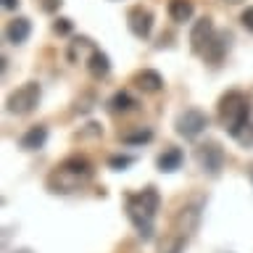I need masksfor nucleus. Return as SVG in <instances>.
Masks as SVG:
<instances>
[{
	"label": "nucleus",
	"instance_id": "9d476101",
	"mask_svg": "<svg viewBox=\"0 0 253 253\" xmlns=\"http://www.w3.org/2000/svg\"><path fill=\"white\" fill-rule=\"evenodd\" d=\"M29 35H32V24H29V19L19 16V19L8 21V27H5V40H8L11 45H21V42H27Z\"/></svg>",
	"mask_w": 253,
	"mask_h": 253
},
{
	"label": "nucleus",
	"instance_id": "f8f14e48",
	"mask_svg": "<svg viewBox=\"0 0 253 253\" xmlns=\"http://www.w3.org/2000/svg\"><path fill=\"white\" fill-rule=\"evenodd\" d=\"M45 142H47V126L37 124V126H29V129L21 134L19 145L24 150H40V148H45Z\"/></svg>",
	"mask_w": 253,
	"mask_h": 253
},
{
	"label": "nucleus",
	"instance_id": "f3484780",
	"mask_svg": "<svg viewBox=\"0 0 253 253\" xmlns=\"http://www.w3.org/2000/svg\"><path fill=\"white\" fill-rule=\"evenodd\" d=\"M108 106H111V111H114V114H129V111L137 106V100H134L126 90H122V92H116L114 98H111Z\"/></svg>",
	"mask_w": 253,
	"mask_h": 253
},
{
	"label": "nucleus",
	"instance_id": "b1692460",
	"mask_svg": "<svg viewBox=\"0 0 253 253\" xmlns=\"http://www.w3.org/2000/svg\"><path fill=\"white\" fill-rule=\"evenodd\" d=\"M240 21H243V27L248 29V32H253V5H251V8H245V11H243Z\"/></svg>",
	"mask_w": 253,
	"mask_h": 253
},
{
	"label": "nucleus",
	"instance_id": "423d86ee",
	"mask_svg": "<svg viewBox=\"0 0 253 253\" xmlns=\"http://www.w3.org/2000/svg\"><path fill=\"white\" fill-rule=\"evenodd\" d=\"M174 126H177L179 137L195 140V137H201V134L206 132V126H209V116H206L201 108H187V111H182V114L177 116Z\"/></svg>",
	"mask_w": 253,
	"mask_h": 253
},
{
	"label": "nucleus",
	"instance_id": "5701e85b",
	"mask_svg": "<svg viewBox=\"0 0 253 253\" xmlns=\"http://www.w3.org/2000/svg\"><path fill=\"white\" fill-rule=\"evenodd\" d=\"M53 29L58 32V35H69V32L74 29V27H71V19H58V21L53 24Z\"/></svg>",
	"mask_w": 253,
	"mask_h": 253
},
{
	"label": "nucleus",
	"instance_id": "39448f33",
	"mask_svg": "<svg viewBox=\"0 0 253 253\" xmlns=\"http://www.w3.org/2000/svg\"><path fill=\"white\" fill-rule=\"evenodd\" d=\"M201 209H203V201H193V203H185L182 209L177 211V216H174V224H171V232L190 240L193 232L198 229L201 224Z\"/></svg>",
	"mask_w": 253,
	"mask_h": 253
},
{
	"label": "nucleus",
	"instance_id": "0eeeda50",
	"mask_svg": "<svg viewBox=\"0 0 253 253\" xmlns=\"http://www.w3.org/2000/svg\"><path fill=\"white\" fill-rule=\"evenodd\" d=\"M195 161L206 174H211V177H216V174L224 169V153H221V148L216 145V142H209V145L198 148L195 150Z\"/></svg>",
	"mask_w": 253,
	"mask_h": 253
},
{
	"label": "nucleus",
	"instance_id": "aec40b11",
	"mask_svg": "<svg viewBox=\"0 0 253 253\" xmlns=\"http://www.w3.org/2000/svg\"><path fill=\"white\" fill-rule=\"evenodd\" d=\"M185 237H179V235H169V237H166V240L161 243V251H158V253H182V251H185Z\"/></svg>",
	"mask_w": 253,
	"mask_h": 253
},
{
	"label": "nucleus",
	"instance_id": "9b49d317",
	"mask_svg": "<svg viewBox=\"0 0 253 253\" xmlns=\"http://www.w3.org/2000/svg\"><path fill=\"white\" fill-rule=\"evenodd\" d=\"M98 50L95 47L92 40H87V37H77L74 42L69 45V61L71 63H84V61H90L92 58V53Z\"/></svg>",
	"mask_w": 253,
	"mask_h": 253
},
{
	"label": "nucleus",
	"instance_id": "7ed1b4c3",
	"mask_svg": "<svg viewBox=\"0 0 253 253\" xmlns=\"http://www.w3.org/2000/svg\"><path fill=\"white\" fill-rule=\"evenodd\" d=\"M219 122H221V126H224V132L229 134V137H235V134L251 122V100H248V95L240 92V90L227 92L224 98L219 100Z\"/></svg>",
	"mask_w": 253,
	"mask_h": 253
},
{
	"label": "nucleus",
	"instance_id": "bb28decb",
	"mask_svg": "<svg viewBox=\"0 0 253 253\" xmlns=\"http://www.w3.org/2000/svg\"><path fill=\"white\" fill-rule=\"evenodd\" d=\"M13 253H32V251H27V248H21V251H13Z\"/></svg>",
	"mask_w": 253,
	"mask_h": 253
},
{
	"label": "nucleus",
	"instance_id": "f257e3e1",
	"mask_svg": "<svg viewBox=\"0 0 253 253\" xmlns=\"http://www.w3.org/2000/svg\"><path fill=\"white\" fill-rule=\"evenodd\" d=\"M126 203V216H129L132 227L137 229L142 240H150L156 229V211L161 206V195L156 187H145L140 193H129L124 198Z\"/></svg>",
	"mask_w": 253,
	"mask_h": 253
},
{
	"label": "nucleus",
	"instance_id": "ddd939ff",
	"mask_svg": "<svg viewBox=\"0 0 253 253\" xmlns=\"http://www.w3.org/2000/svg\"><path fill=\"white\" fill-rule=\"evenodd\" d=\"M182 161H185V156H182V150H179V148H166L164 153L158 156L156 166H158V171L171 174V171H177L179 166H182Z\"/></svg>",
	"mask_w": 253,
	"mask_h": 253
},
{
	"label": "nucleus",
	"instance_id": "412c9836",
	"mask_svg": "<svg viewBox=\"0 0 253 253\" xmlns=\"http://www.w3.org/2000/svg\"><path fill=\"white\" fill-rule=\"evenodd\" d=\"M235 140L240 142L243 148H253V122H248V124H245L243 129L235 134Z\"/></svg>",
	"mask_w": 253,
	"mask_h": 253
},
{
	"label": "nucleus",
	"instance_id": "4468645a",
	"mask_svg": "<svg viewBox=\"0 0 253 253\" xmlns=\"http://www.w3.org/2000/svg\"><path fill=\"white\" fill-rule=\"evenodd\" d=\"M134 84L140 87L142 92H158L164 87V79H161V74L158 71H153V69H142L137 77H134Z\"/></svg>",
	"mask_w": 253,
	"mask_h": 253
},
{
	"label": "nucleus",
	"instance_id": "4be33fe9",
	"mask_svg": "<svg viewBox=\"0 0 253 253\" xmlns=\"http://www.w3.org/2000/svg\"><path fill=\"white\" fill-rule=\"evenodd\" d=\"M111 169H116V171H124L126 166H132L134 164V158L132 156H111Z\"/></svg>",
	"mask_w": 253,
	"mask_h": 253
},
{
	"label": "nucleus",
	"instance_id": "a878e982",
	"mask_svg": "<svg viewBox=\"0 0 253 253\" xmlns=\"http://www.w3.org/2000/svg\"><path fill=\"white\" fill-rule=\"evenodd\" d=\"M224 3H229V5H240L243 0H224Z\"/></svg>",
	"mask_w": 253,
	"mask_h": 253
},
{
	"label": "nucleus",
	"instance_id": "2eb2a0df",
	"mask_svg": "<svg viewBox=\"0 0 253 253\" xmlns=\"http://www.w3.org/2000/svg\"><path fill=\"white\" fill-rule=\"evenodd\" d=\"M193 13H195V8L190 0H169V16H171V21H177V24H185L193 19Z\"/></svg>",
	"mask_w": 253,
	"mask_h": 253
},
{
	"label": "nucleus",
	"instance_id": "393cba45",
	"mask_svg": "<svg viewBox=\"0 0 253 253\" xmlns=\"http://www.w3.org/2000/svg\"><path fill=\"white\" fill-rule=\"evenodd\" d=\"M16 5H19V0H3V8H8V11L16 8Z\"/></svg>",
	"mask_w": 253,
	"mask_h": 253
},
{
	"label": "nucleus",
	"instance_id": "1a4fd4ad",
	"mask_svg": "<svg viewBox=\"0 0 253 253\" xmlns=\"http://www.w3.org/2000/svg\"><path fill=\"white\" fill-rule=\"evenodd\" d=\"M213 42V21L209 16L198 19L193 24V32H190V45H193L195 53H206V47Z\"/></svg>",
	"mask_w": 253,
	"mask_h": 253
},
{
	"label": "nucleus",
	"instance_id": "f03ea898",
	"mask_svg": "<svg viewBox=\"0 0 253 253\" xmlns=\"http://www.w3.org/2000/svg\"><path fill=\"white\" fill-rule=\"evenodd\" d=\"M90 179H92V164L84 156H71L55 166V171L47 177V187L53 193H74Z\"/></svg>",
	"mask_w": 253,
	"mask_h": 253
},
{
	"label": "nucleus",
	"instance_id": "6e6552de",
	"mask_svg": "<svg viewBox=\"0 0 253 253\" xmlns=\"http://www.w3.org/2000/svg\"><path fill=\"white\" fill-rule=\"evenodd\" d=\"M126 24H129V32L134 37H140V40H148L150 37V32H153V13L148 11V8H132L129 16H126Z\"/></svg>",
	"mask_w": 253,
	"mask_h": 253
},
{
	"label": "nucleus",
	"instance_id": "dca6fc26",
	"mask_svg": "<svg viewBox=\"0 0 253 253\" xmlns=\"http://www.w3.org/2000/svg\"><path fill=\"white\" fill-rule=\"evenodd\" d=\"M87 69H90V74H92V77H98V79L108 77V71H111L108 55L103 53V50H95V53H92V58L87 61Z\"/></svg>",
	"mask_w": 253,
	"mask_h": 253
},
{
	"label": "nucleus",
	"instance_id": "20e7f679",
	"mask_svg": "<svg viewBox=\"0 0 253 253\" xmlns=\"http://www.w3.org/2000/svg\"><path fill=\"white\" fill-rule=\"evenodd\" d=\"M37 103H40V84L37 82H27V84H21L19 90H13L11 95H8L5 108H8V114L27 116V114H32V111L37 108Z\"/></svg>",
	"mask_w": 253,
	"mask_h": 253
},
{
	"label": "nucleus",
	"instance_id": "a211bd4d",
	"mask_svg": "<svg viewBox=\"0 0 253 253\" xmlns=\"http://www.w3.org/2000/svg\"><path fill=\"white\" fill-rule=\"evenodd\" d=\"M150 140H153V129H150V126H137L134 132L122 134L124 145H142V142H150Z\"/></svg>",
	"mask_w": 253,
	"mask_h": 253
},
{
	"label": "nucleus",
	"instance_id": "6ab92c4d",
	"mask_svg": "<svg viewBox=\"0 0 253 253\" xmlns=\"http://www.w3.org/2000/svg\"><path fill=\"white\" fill-rule=\"evenodd\" d=\"M227 45H229V35L213 37V42L206 47V55H209L213 63H219V61H221V55H224V50H227Z\"/></svg>",
	"mask_w": 253,
	"mask_h": 253
}]
</instances>
